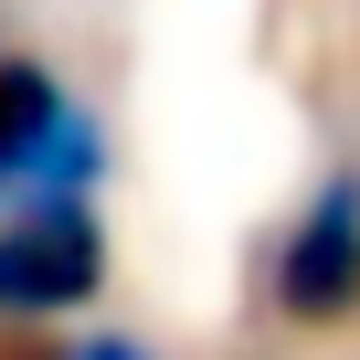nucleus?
<instances>
[{"mask_svg": "<svg viewBox=\"0 0 360 360\" xmlns=\"http://www.w3.org/2000/svg\"><path fill=\"white\" fill-rule=\"evenodd\" d=\"M106 212L96 202H22L0 212V318H64L106 297Z\"/></svg>", "mask_w": 360, "mask_h": 360, "instance_id": "obj_3", "label": "nucleus"}, {"mask_svg": "<svg viewBox=\"0 0 360 360\" xmlns=\"http://www.w3.org/2000/svg\"><path fill=\"white\" fill-rule=\"evenodd\" d=\"M265 297L297 328L360 318V159H339V169L307 180V202L286 212V233L265 255Z\"/></svg>", "mask_w": 360, "mask_h": 360, "instance_id": "obj_2", "label": "nucleus"}, {"mask_svg": "<svg viewBox=\"0 0 360 360\" xmlns=\"http://www.w3.org/2000/svg\"><path fill=\"white\" fill-rule=\"evenodd\" d=\"M53 360H159L148 339H127V328H85V339H64Z\"/></svg>", "mask_w": 360, "mask_h": 360, "instance_id": "obj_4", "label": "nucleus"}, {"mask_svg": "<svg viewBox=\"0 0 360 360\" xmlns=\"http://www.w3.org/2000/svg\"><path fill=\"white\" fill-rule=\"evenodd\" d=\"M106 169H117L106 117L32 43H0V212H22V202H96Z\"/></svg>", "mask_w": 360, "mask_h": 360, "instance_id": "obj_1", "label": "nucleus"}]
</instances>
